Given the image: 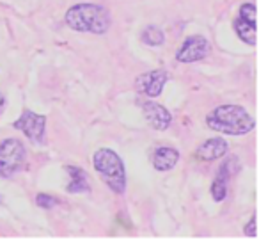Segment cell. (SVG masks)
Segmentation results:
<instances>
[{"mask_svg":"<svg viewBox=\"0 0 259 240\" xmlns=\"http://www.w3.org/2000/svg\"><path fill=\"white\" fill-rule=\"evenodd\" d=\"M206 125L219 133L245 135L254 130L255 121L240 105H220L206 116Z\"/></svg>","mask_w":259,"mask_h":240,"instance_id":"6da1fadb","label":"cell"},{"mask_svg":"<svg viewBox=\"0 0 259 240\" xmlns=\"http://www.w3.org/2000/svg\"><path fill=\"white\" fill-rule=\"evenodd\" d=\"M66 23L78 32L105 34L110 27V13L98 4H76L66 13Z\"/></svg>","mask_w":259,"mask_h":240,"instance_id":"7a4b0ae2","label":"cell"},{"mask_svg":"<svg viewBox=\"0 0 259 240\" xmlns=\"http://www.w3.org/2000/svg\"><path fill=\"white\" fill-rule=\"evenodd\" d=\"M94 169L98 175L105 180L108 187L114 190L115 194H122L126 189V171L124 164H122L121 157L115 151L108 150V148H101L94 153Z\"/></svg>","mask_w":259,"mask_h":240,"instance_id":"3957f363","label":"cell"},{"mask_svg":"<svg viewBox=\"0 0 259 240\" xmlns=\"http://www.w3.org/2000/svg\"><path fill=\"white\" fill-rule=\"evenodd\" d=\"M25 162V146L18 139H6L0 144V176L11 178Z\"/></svg>","mask_w":259,"mask_h":240,"instance_id":"277c9868","label":"cell"},{"mask_svg":"<svg viewBox=\"0 0 259 240\" xmlns=\"http://www.w3.org/2000/svg\"><path fill=\"white\" fill-rule=\"evenodd\" d=\"M15 128L22 130L30 141L34 143H43L45 141V128H47V118L41 114H36L32 111H25L15 121Z\"/></svg>","mask_w":259,"mask_h":240,"instance_id":"5b68a950","label":"cell"},{"mask_svg":"<svg viewBox=\"0 0 259 240\" xmlns=\"http://www.w3.org/2000/svg\"><path fill=\"white\" fill-rule=\"evenodd\" d=\"M209 43L202 36H190L185 40L183 47L178 50L176 59L180 62H195L208 55Z\"/></svg>","mask_w":259,"mask_h":240,"instance_id":"8992f818","label":"cell"},{"mask_svg":"<svg viewBox=\"0 0 259 240\" xmlns=\"http://www.w3.org/2000/svg\"><path fill=\"white\" fill-rule=\"evenodd\" d=\"M167 73L163 70H155V72L144 73L137 79V89L139 93L146 94V96H158L160 93L163 91V86L167 82Z\"/></svg>","mask_w":259,"mask_h":240,"instance_id":"52a82bcc","label":"cell"},{"mask_svg":"<svg viewBox=\"0 0 259 240\" xmlns=\"http://www.w3.org/2000/svg\"><path fill=\"white\" fill-rule=\"evenodd\" d=\"M234 164H238V158L233 157L229 158V160H226L222 165H220V171L219 175L215 176V180H213V185H211V197L215 201H224L227 196V180L231 178V176L236 173V169H231Z\"/></svg>","mask_w":259,"mask_h":240,"instance_id":"ba28073f","label":"cell"},{"mask_svg":"<svg viewBox=\"0 0 259 240\" xmlns=\"http://www.w3.org/2000/svg\"><path fill=\"white\" fill-rule=\"evenodd\" d=\"M144 116L146 121L153 126L155 130H167L172 123V116L167 111L165 107H162L160 104H155V101H148L144 104Z\"/></svg>","mask_w":259,"mask_h":240,"instance_id":"9c48e42d","label":"cell"},{"mask_svg":"<svg viewBox=\"0 0 259 240\" xmlns=\"http://www.w3.org/2000/svg\"><path fill=\"white\" fill-rule=\"evenodd\" d=\"M229 146L227 143L222 139V137H213V139H208L201 148L197 150V158L204 162H211L217 160V158L224 157L227 153Z\"/></svg>","mask_w":259,"mask_h":240,"instance_id":"30bf717a","label":"cell"},{"mask_svg":"<svg viewBox=\"0 0 259 240\" xmlns=\"http://www.w3.org/2000/svg\"><path fill=\"white\" fill-rule=\"evenodd\" d=\"M180 160V151L169 146H162L153 155V165L156 171H170Z\"/></svg>","mask_w":259,"mask_h":240,"instance_id":"8fae6325","label":"cell"},{"mask_svg":"<svg viewBox=\"0 0 259 240\" xmlns=\"http://www.w3.org/2000/svg\"><path fill=\"white\" fill-rule=\"evenodd\" d=\"M66 171L69 173L68 192H89L91 185L87 182V175L76 165H66Z\"/></svg>","mask_w":259,"mask_h":240,"instance_id":"7c38bea8","label":"cell"},{"mask_svg":"<svg viewBox=\"0 0 259 240\" xmlns=\"http://www.w3.org/2000/svg\"><path fill=\"white\" fill-rule=\"evenodd\" d=\"M234 30H236V34L240 36L241 41H245V43H248V45H255V36H257V32H255V23L247 22V20L238 16V18L234 20Z\"/></svg>","mask_w":259,"mask_h":240,"instance_id":"4fadbf2b","label":"cell"},{"mask_svg":"<svg viewBox=\"0 0 259 240\" xmlns=\"http://www.w3.org/2000/svg\"><path fill=\"white\" fill-rule=\"evenodd\" d=\"M142 41H144L146 45H151V47H158V45H162L163 41H165V36H163V30L158 29V27L155 25H149L144 29V32H142Z\"/></svg>","mask_w":259,"mask_h":240,"instance_id":"5bb4252c","label":"cell"},{"mask_svg":"<svg viewBox=\"0 0 259 240\" xmlns=\"http://www.w3.org/2000/svg\"><path fill=\"white\" fill-rule=\"evenodd\" d=\"M36 203H37V207H41V208H52V207L57 204V197L50 196V194L41 192V194H37Z\"/></svg>","mask_w":259,"mask_h":240,"instance_id":"9a60e30c","label":"cell"},{"mask_svg":"<svg viewBox=\"0 0 259 240\" xmlns=\"http://www.w3.org/2000/svg\"><path fill=\"white\" fill-rule=\"evenodd\" d=\"M240 18L255 23V6L254 4H243L241 6L240 8Z\"/></svg>","mask_w":259,"mask_h":240,"instance_id":"2e32d148","label":"cell"},{"mask_svg":"<svg viewBox=\"0 0 259 240\" xmlns=\"http://www.w3.org/2000/svg\"><path fill=\"white\" fill-rule=\"evenodd\" d=\"M243 231H245V235L250 236V238H255V236H257V231H255V215H252L250 221H248V224L245 226Z\"/></svg>","mask_w":259,"mask_h":240,"instance_id":"e0dca14e","label":"cell"},{"mask_svg":"<svg viewBox=\"0 0 259 240\" xmlns=\"http://www.w3.org/2000/svg\"><path fill=\"white\" fill-rule=\"evenodd\" d=\"M4 96H2V94H0V112H2V109H4Z\"/></svg>","mask_w":259,"mask_h":240,"instance_id":"ac0fdd59","label":"cell"}]
</instances>
